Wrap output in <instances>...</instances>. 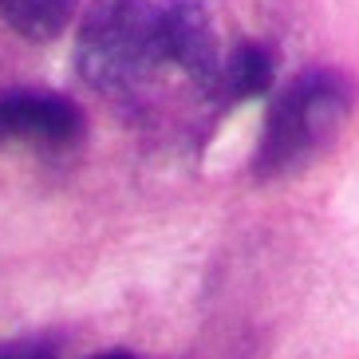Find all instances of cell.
Here are the masks:
<instances>
[{
  "label": "cell",
  "instance_id": "obj_1",
  "mask_svg": "<svg viewBox=\"0 0 359 359\" xmlns=\"http://www.w3.org/2000/svg\"><path fill=\"white\" fill-rule=\"evenodd\" d=\"M351 99L355 95H351L348 75L332 72V67H312V72L296 75L269 107L253 174L273 182L308 166L339 135L351 111Z\"/></svg>",
  "mask_w": 359,
  "mask_h": 359
},
{
  "label": "cell",
  "instance_id": "obj_2",
  "mask_svg": "<svg viewBox=\"0 0 359 359\" xmlns=\"http://www.w3.org/2000/svg\"><path fill=\"white\" fill-rule=\"evenodd\" d=\"M79 75L95 91L127 95L166 64L158 0H91L75 40Z\"/></svg>",
  "mask_w": 359,
  "mask_h": 359
},
{
  "label": "cell",
  "instance_id": "obj_3",
  "mask_svg": "<svg viewBox=\"0 0 359 359\" xmlns=\"http://www.w3.org/2000/svg\"><path fill=\"white\" fill-rule=\"evenodd\" d=\"M87 118L67 95L12 87L0 91V147H72L83 138Z\"/></svg>",
  "mask_w": 359,
  "mask_h": 359
},
{
  "label": "cell",
  "instance_id": "obj_4",
  "mask_svg": "<svg viewBox=\"0 0 359 359\" xmlns=\"http://www.w3.org/2000/svg\"><path fill=\"white\" fill-rule=\"evenodd\" d=\"M158 32L166 64L182 67L198 87L217 91L225 55L213 36V20L205 0H158Z\"/></svg>",
  "mask_w": 359,
  "mask_h": 359
},
{
  "label": "cell",
  "instance_id": "obj_5",
  "mask_svg": "<svg viewBox=\"0 0 359 359\" xmlns=\"http://www.w3.org/2000/svg\"><path fill=\"white\" fill-rule=\"evenodd\" d=\"M276 75V60L264 43H241L225 55L222 79H217V91L213 95L225 99V103H245V99H257L273 87Z\"/></svg>",
  "mask_w": 359,
  "mask_h": 359
},
{
  "label": "cell",
  "instance_id": "obj_6",
  "mask_svg": "<svg viewBox=\"0 0 359 359\" xmlns=\"http://www.w3.org/2000/svg\"><path fill=\"white\" fill-rule=\"evenodd\" d=\"M75 12H79V0H0V16L12 24V32L36 43L64 36Z\"/></svg>",
  "mask_w": 359,
  "mask_h": 359
},
{
  "label": "cell",
  "instance_id": "obj_7",
  "mask_svg": "<svg viewBox=\"0 0 359 359\" xmlns=\"http://www.w3.org/2000/svg\"><path fill=\"white\" fill-rule=\"evenodd\" d=\"M60 348H55V339H12V344H0V359H55Z\"/></svg>",
  "mask_w": 359,
  "mask_h": 359
},
{
  "label": "cell",
  "instance_id": "obj_8",
  "mask_svg": "<svg viewBox=\"0 0 359 359\" xmlns=\"http://www.w3.org/2000/svg\"><path fill=\"white\" fill-rule=\"evenodd\" d=\"M91 359H135V355H127V351H107V355H91Z\"/></svg>",
  "mask_w": 359,
  "mask_h": 359
}]
</instances>
